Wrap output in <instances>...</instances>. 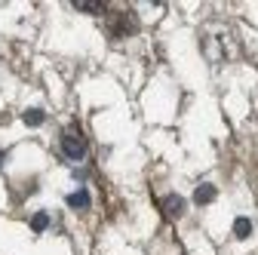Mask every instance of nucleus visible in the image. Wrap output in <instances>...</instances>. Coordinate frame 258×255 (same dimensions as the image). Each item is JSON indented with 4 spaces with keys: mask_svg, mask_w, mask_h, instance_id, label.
<instances>
[{
    "mask_svg": "<svg viewBox=\"0 0 258 255\" xmlns=\"http://www.w3.org/2000/svg\"><path fill=\"white\" fill-rule=\"evenodd\" d=\"M215 197H218V187L209 184V181H203V184L194 187V203H197V206H209Z\"/></svg>",
    "mask_w": 258,
    "mask_h": 255,
    "instance_id": "obj_3",
    "label": "nucleus"
},
{
    "mask_svg": "<svg viewBox=\"0 0 258 255\" xmlns=\"http://www.w3.org/2000/svg\"><path fill=\"white\" fill-rule=\"evenodd\" d=\"M108 31H111V37H129V34L139 31V19L129 10H120V13H114L108 19Z\"/></svg>",
    "mask_w": 258,
    "mask_h": 255,
    "instance_id": "obj_2",
    "label": "nucleus"
},
{
    "mask_svg": "<svg viewBox=\"0 0 258 255\" xmlns=\"http://www.w3.org/2000/svg\"><path fill=\"white\" fill-rule=\"evenodd\" d=\"M49 228V212H34V215H31V231H46Z\"/></svg>",
    "mask_w": 258,
    "mask_h": 255,
    "instance_id": "obj_8",
    "label": "nucleus"
},
{
    "mask_svg": "<svg viewBox=\"0 0 258 255\" xmlns=\"http://www.w3.org/2000/svg\"><path fill=\"white\" fill-rule=\"evenodd\" d=\"M0 166H4V151H0Z\"/></svg>",
    "mask_w": 258,
    "mask_h": 255,
    "instance_id": "obj_10",
    "label": "nucleus"
},
{
    "mask_svg": "<svg viewBox=\"0 0 258 255\" xmlns=\"http://www.w3.org/2000/svg\"><path fill=\"white\" fill-rule=\"evenodd\" d=\"M58 148H61V157H64V160H71V163H80L83 157L89 154V145H86V139L80 136L77 126H68V130H61V136H58Z\"/></svg>",
    "mask_w": 258,
    "mask_h": 255,
    "instance_id": "obj_1",
    "label": "nucleus"
},
{
    "mask_svg": "<svg viewBox=\"0 0 258 255\" xmlns=\"http://www.w3.org/2000/svg\"><path fill=\"white\" fill-rule=\"evenodd\" d=\"M22 120H25V123H28V126H40V123H43V120H46V114H43V111H40V108H28V111H25V114H22Z\"/></svg>",
    "mask_w": 258,
    "mask_h": 255,
    "instance_id": "obj_6",
    "label": "nucleus"
},
{
    "mask_svg": "<svg viewBox=\"0 0 258 255\" xmlns=\"http://www.w3.org/2000/svg\"><path fill=\"white\" fill-rule=\"evenodd\" d=\"M249 234H252V221H249V218H237V221H234V237H237V240H246Z\"/></svg>",
    "mask_w": 258,
    "mask_h": 255,
    "instance_id": "obj_7",
    "label": "nucleus"
},
{
    "mask_svg": "<svg viewBox=\"0 0 258 255\" xmlns=\"http://www.w3.org/2000/svg\"><path fill=\"white\" fill-rule=\"evenodd\" d=\"M77 10H83V13H92V16H102V13H108V7H105V4H77Z\"/></svg>",
    "mask_w": 258,
    "mask_h": 255,
    "instance_id": "obj_9",
    "label": "nucleus"
},
{
    "mask_svg": "<svg viewBox=\"0 0 258 255\" xmlns=\"http://www.w3.org/2000/svg\"><path fill=\"white\" fill-rule=\"evenodd\" d=\"M64 203H68L71 209H89L92 197H89V190H86V187H80V190H74V194L64 197Z\"/></svg>",
    "mask_w": 258,
    "mask_h": 255,
    "instance_id": "obj_4",
    "label": "nucleus"
},
{
    "mask_svg": "<svg viewBox=\"0 0 258 255\" xmlns=\"http://www.w3.org/2000/svg\"><path fill=\"white\" fill-rule=\"evenodd\" d=\"M163 212H166L169 218H178V215L184 212V200H181L178 194H166V197H163Z\"/></svg>",
    "mask_w": 258,
    "mask_h": 255,
    "instance_id": "obj_5",
    "label": "nucleus"
}]
</instances>
